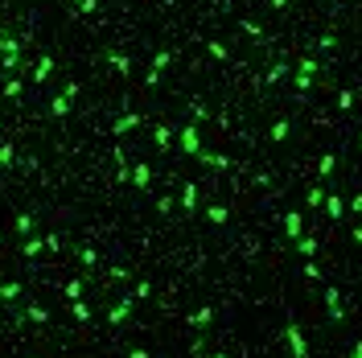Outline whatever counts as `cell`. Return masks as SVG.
I'll return each mask as SVG.
<instances>
[{
	"label": "cell",
	"mask_w": 362,
	"mask_h": 358,
	"mask_svg": "<svg viewBox=\"0 0 362 358\" xmlns=\"http://www.w3.org/2000/svg\"><path fill=\"white\" fill-rule=\"evenodd\" d=\"M284 338H288V346H292V358H309V346H305V334H300V325H288Z\"/></svg>",
	"instance_id": "obj_1"
},
{
	"label": "cell",
	"mask_w": 362,
	"mask_h": 358,
	"mask_svg": "<svg viewBox=\"0 0 362 358\" xmlns=\"http://www.w3.org/2000/svg\"><path fill=\"white\" fill-rule=\"evenodd\" d=\"M181 148H186L190 157L202 153V136H198V128H181Z\"/></svg>",
	"instance_id": "obj_2"
},
{
	"label": "cell",
	"mask_w": 362,
	"mask_h": 358,
	"mask_svg": "<svg viewBox=\"0 0 362 358\" xmlns=\"http://www.w3.org/2000/svg\"><path fill=\"white\" fill-rule=\"evenodd\" d=\"M321 206L329 210V218H342V214H346V202H342V198H329V194H325V202H321Z\"/></svg>",
	"instance_id": "obj_3"
},
{
	"label": "cell",
	"mask_w": 362,
	"mask_h": 358,
	"mask_svg": "<svg viewBox=\"0 0 362 358\" xmlns=\"http://www.w3.org/2000/svg\"><path fill=\"white\" fill-rule=\"evenodd\" d=\"M325 301H329V317H342V296H338V288H329Z\"/></svg>",
	"instance_id": "obj_4"
},
{
	"label": "cell",
	"mask_w": 362,
	"mask_h": 358,
	"mask_svg": "<svg viewBox=\"0 0 362 358\" xmlns=\"http://www.w3.org/2000/svg\"><path fill=\"white\" fill-rule=\"evenodd\" d=\"M284 231L288 239H300V214H284Z\"/></svg>",
	"instance_id": "obj_5"
},
{
	"label": "cell",
	"mask_w": 362,
	"mask_h": 358,
	"mask_svg": "<svg viewBox=\"0 0 362 358\" xmlns=\"http://www.w3.org/2000/svg\"><path fill=\"white\" fill-rule=\"evenodd\" d=\"M313 70H317L313 62H305V66H300V74H296V86H309V82H313Z\"/></svg>",
	"instance_id": "obj_6"
},
{
	"label": "cell",
	"mask_w": 362,
	"mask_h": 358,
	"mask_svg": "<svg viewBox=\"0 0 362 358\" xmlns=\"http://www.w3.org/2000/svg\"><path fill=\"white\" fill-rule=\"evenodd\" d=\"M198 157H202V161H206L210 169H227V165H231L227 157H214V153H198Z\"/></svg>",
	"instance_id": "obj_7"
},
{
	"label": "cell",
	"mask_w": 362,
	"mask_h": 358,
	"mask_svg": "<svg viewBox=\"0 0 362 358\" xmlns=\"http://www.w3.org/2000/svg\"><path fill=\"white\" fill-rule=\"evenodd\" d=\"M296 247H300V255H313L317 251V239H296Z\"/></svg>",
	"instance_id": "obj_8"
},
{
	"label": "cell",
	"mask_w": 362,
	"mask_h": 358,
	"mask_svg": "<svg viewBox=\"0 0 362 358\" xmlns=\"http://www.w3.org/2000/svg\"><path fill=\"white\" fill-rule=\"evenodd\" d=\"M206 214H210V222H227V206H210Z\"/></svg>",
	"instance_id": "obj_9"
},
{
	"label": "cell",
	"mask_w": 362,
	"mask_h": 358,
	"mask_svg": "<svg viewBox=\"0 0 362 358\" xmlns=\"http://www.w3.org/2000/svg\"><path fill=\"white\" fill-rule=\"evenodd\" d=\"M288 132H292L288 124H272V140H288Z\"/></svg>",
	"instance_id": "obj_10"
},
{
	"label": "cell",
	"mask_w": 362,
	"mask_h": 358,
	"mask_svg": "<svg viewBox=\"0 0 362 358\" xmlns=\"http://www.w3.org/2000/svg\"><path fill=\"white\" fill-rule=\"evenodd\" d=\"M321 202H325V190L313 186V190H309V206H321Z\"/></svg>",
	"instance_id": "obj_11"
},
{
	"label": "cell",
	"mask_w": 362,
	"mask_h": 358,
	"mask_svg": "<svg viewBox=\"0 0 362 358\" xmlns=\"http://www.w3.org/2000/svg\"><path fill=\"white\" fill-rule=\"evenodd\" d=\"M194 194H198V190H194V186H186V194H181V206H186V210H194Z\"/></svg>",
	"instance_id": "obj_12"
},
{
	"label": "cell",
	"mask_w": 362,
	"mask_h": 358,
	"mask_svg": "<svg viewBox=\"0 0 362 358\" xmlns=\"http://www.w3.org/2000/svg\"><path fill=\"white\" fill-rule=\"evenodd\" d=\"M132 177H136V186H148V165H136Z\"/></svg>",
	"instance_id": "obj_13"
},
{
	"label": "cell",
	"mask_w": 362,
	"mask_h": 358,
	"mask_svg": "<svg viewBox=\"0 0 362 358\" xmlns=\"http://www.w3.org/2000/svg\"><path fill=\"white\" fill-rule=\"evenodd\" d=\"M350 358H362V342H354V346H350Z\"/></svg>",
	"instance_id": "obj_14"
},
{
	"label": "cell",
	"mask_w": 362,
	"mask_h": 358,
	"mask_svg": "<svg viewBox=\"0 0 362 358\" xmlns=\"http://www.w3.org/2000/svg\"><path fill=\"white\" fill-rule=\"evenodd\" d=\"M350 210H358V214H362V194H358V198L350 202Z\"/></svg>",
	"instance_id": "obj_15"
},
{
	"label": "cell",
	"mask_w": 362,
	"mask_h": 358,
	"mask_svg": "<svg viewBox=\"0 0 362 358\" xmlns=\"http://www.w3.org/2000/svg\"><path fill=\"white\" fill-rule=\"evenodd\" d=\"M354 243H362V227H354Z\"/></svg>",
	"instance_id": "obj_16"
},
{
	"label": "cell",
	"mask_w": 362,
	"mask_h": 358,
	"mask_svg": "<svg viewBox=\"0 0 362 358\" xmlns=\"http://www.w3.org/2000/svg\"><path fill=\"white\" fill-rule=\"evenodd\" d=\"M214 358H227V354H214Z\"/></svg>",
	"instance_id": "obj_17"
}]
</instances>
